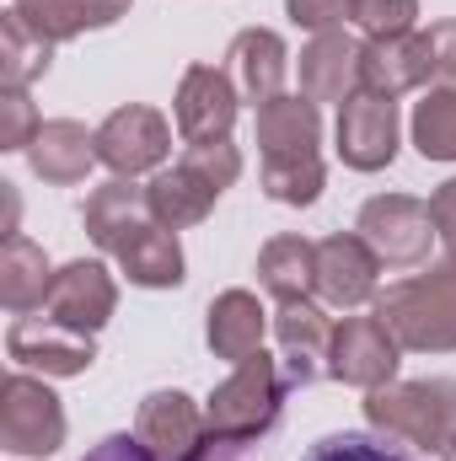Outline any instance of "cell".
<instances>
[{"instance_id": "1", "label": "cell", "mask_w": 456, "mask_h": 461, "mask_svg": "<svg viewBox=\"0 0 456 461\" xmlns=\"http://www.w3.org/2000/svg\"><path fill=\"white\" fill-rule=\"evenodd\" d=\"M285 397H290L285 365L258 348L252 359H242L226 381L210 392V402H205L210 440H215V446H236V451H252V446L279 424Z\"/></svg>"}, {"instance_id": "2", "label": "cell", "mask_w": 456, "mask_h": 461, "mask_svg": "<svg viewBox=\"0 0 456 461\" xmlns=\"http://www.w3.org/2000/svg\"><path fill=\"white\" fill-rule=\"evenodd\" d=\"M370 306L403 354H456V263H430L424 274L387 285Z\"/></svg>"}, {"instance_id": "3", "label": "cell", "mask_w": 456, "mask_h": 461, "mask_svg": "<svg viewBox=\"0 0 456 461\" xmlns=\"http://www.w3.org/2000/svg\"><path fill=\"white\" fill-rule=\"evenodd\" d=\"M365 419L381 440L441 456L456 435V381L451 375L387 381V386L365 392Z\"/></svg>"}, {"instance_id": "4", "label": "cell", "mask_w": 456, "mask_h": 461, "mask_svg": "<svg viewBox=\"0 0 456 461\" xmlns=\"http://www.w3.org/2000/svg\"><path fill=\"white\" fill-rule=\"evenodd\" d=\"M65 408L59 397L32 375L16 370L0 386V451L5 456H54L65 446Z\"/></svg>"}, {"instance_id": "5", "label": "cell", "mask_w": 456, "mask_h": 461, "mask_svg": "<svg viewBox=\"0 0 456 461\" xmlns=\"http://www.w3.org/2000/svg\"><path fill=\"white\" fill-rule=\"evenodd\" d=\"M354 230L381 258V268H419L430 258V241H441L435 221H430V204L414 199V194H376V199H365L360 215H354Z\"/></svg>"}, {"instance_id": "6", "label": "cell", "mask_w": 456, "mask_h": 461, "mask_svg": "<svg viewBox=\"0 0 456 461\" xmlns=\"http://www.w3.org/2000/svg\"><path fill=\"white\" fill-rule=\"evenodd\" d=\"M172 156V123L145 108V103H123L97 123V161L114 177H140V172H161Z\"/></svg>"}, {"instance_id": "7", "label": "cell", "mask_w": 456, "mask_h": 461, "mask_svg": "<svg viewBox=\"0 0 456 461\" xmlns=\"http://www.w3.org/2000/svg\"><path fill=\"white\" fill-rule=\"evenodd\" d=\"M403 365V344L392 339V328L370 312V317H343L333 328V348H328V375L343 386L376 392L387 381H397Z\"/></svg>"}, {"instance_id": "8", "label": "cell", "mask_w": 456, "mask_h": 461, "mask_svg": "<svg viewBox=\"0 0 456 461\" xmlns=\"http://www.w3.org/2000/svg\"><path fill=\"white\" fill-rule=\"evenodd\" d=\"M134 440L156 461H199L210 451V424L188 392H150L134 413Z\"/></svg>"}, {"instance_id": "9", "label": "cell", "mask_w": 456, "mask_h": 461, "mask_svg": "<svg viewBox=\"0 0 456 461\" xmlns=\"http://www.w3.org/2000/svg\"><path fill=\"white\" fill-rule=\"evenodd\" d=\"M242 108V92L231 86L226 70L215 65H188L172 97V123L183 145H210V140H231V123Z\"/></svg>"}, {"instance_id": "10", "label": "cell", "mask_w": 456, "mask_h": 461, "mask_svg": "<svg viewBox=\"0 0 456 461\" xmlns=\"http://www.w3.org/2000/svg\"><path fill=\"white\" fill-rule=\"evenodd\" d=\"M5 354L22 370H43V375H87L97 359V333L65 328L54 317H16L5 333Z\"/></svg>"}, {"instance_id": "11", "label": "cell", "mask_w": 456, "mask_h": 461, "mask_svg": "<svg viewBox=\"0 0 456 461\" xmlns=\"http://www.w3.org/2000/svg\"><path fill=\"white\" fill-rule=\"evenodd\" d=\"M339 161L349 172H381L397 161V103L392 97H376V92H360L339 108Z\"/></svg>"}, {"instance_id": "12", "label": "cell", "mask_w": 456, "mask_h": 461, "mask_svg": "<svg viewBox=\"0 0 456 461\" xmlns=\"http://www.w3.org/2000/svg\"><path fill=\"white\" fill-rule=\"evenodd\" d=\"M317 295L343 312L381 295V258L365 247L360 230H333L317 241Z\"/></svg>"}, {"instance_id": "13", "label": "cell", "mask_w": 456, "mask_h": 461, "mask_svg": "<svg viewBox=\"0 0 456 461\" xmlns=\"http://www.w3.org/2000/svg\"><path fill=\"white\" fill-rule=\"evenodd\" d=\"M274 339H279V365H285V381L290 392L296 386H312L328 375V348H333V322L328 312L301 295V301H279L274 312Z\"/></svg>"}, {"instance_id": "14", "label": "cell", "mask_w": 456, "mask_h": 461, "mask_svg": "<svg viewBox=\"0 0 456 461\" xmlns=\"http://www.w3.org/2000/svg\"><path fill=\"white\" fill-rule=\"evenodd\" d=\"M43 312L54 322H65V328H81V333L108 328V317L118 312V285H114V274H108V263L76 258V263L54 268V285H49Z\"/></svg>"}, {"instance_id": "15", "label": "cell", "mask_w": 456, "mask_h": 461, "mask_svg": "<svg viewBox=\"0 0 456 461\" xmlns=\"http://www.w3.org/2000/svg\"><path fill=\"white\" fill-rule=\"evenodd\" d=\"M424 81H435V65H430V38L424 32H403V38H365L360 49V92H376V97H408L419 92Z\"/></svg>"}, {"instance_id": "16", "label": "cell", "mask_w": 456, "mask_h": 461, "mask_svg": "<svg viewBox=\"0 0 456 461\" xmlns=\"http://www.w3.org/2000/svg\"><path fill=\"white\" fill-rule=\"evenodd\" d=\"M226 76L242 92V103L263 108L274 97H285V76H290V49L274 27H247L236 32L226 49Z\"/></svg>"}, {"instance_id": "17", "label": "cell", "mask_w": 456, "mask_h": 461, "mask_svg": "<svg viewBox=\"0 0 456 461\" xmlns=\"http://www.w3.org/2000/svg\"><path fill=\"white\" fill-rule=\"evenodd\" d=\"M360 38H349L343 27L333 32H312V43L301 49V97L306 103H349L360 97Z\"/></svg>"}, {"instance_id": "18", "label": "cell", "mask_w": 456, "mask_h": 461, "mask_svg": "<svg viewBox=\"0 0 456 461\" xmlns=\"http://www.w3.org/2000/svg\"><path fill=\"white\" fill-rule=\"evenodd\" d=\"M27 167L54 188L87 183V172L97 167V129H87L76 118H49L27 145Z\"/></svg>"}, {"instance_id": "19", "label": "cell", "mask_w": 456, "mask_h": 461, "mask_svg": "<svg viewBox=\"0 0 456 461\" xmlns=\"http://www.w3.org/2000/svg\"><path fill=\"white\" fill-rule=\"evenodd\" d=\"M118 268L129 274V285L140 290H178L188 279V263H183V247H178V230H167L161 221H145L118 241Z\"/></svg>"}, {"instance_id": "20", "label": "cell", "mask_w": 456, "mask_h": 461, "mask_svg": "<svg viewBox=\"0 0 456 461\" xmlns=\"http://www.w3.org/2000/svg\"><path fill=\"white\" fill-rule=\"evenodd\" d=\"M269 322H274V317L263 312V301H258L252 290H221V295L210 301V312H205L210 354H215V359H231V365L252 359V354L263 348V328H269Z\"/></svg>"}, {"instance_id": "21", "label": "cell", "mask_w": 456, "mask_h": 461, "mask_svg": "<svg viewBox=\"0 0 456 461\" xmlns=\"http://www.w3.org/2000/svg\"><path fill=\"white\" fill-rule=\"evenodd\" d=\"M145 199H150V215L167 230H188V226H199V221H210L221 188H215L199 167L178 161V167H161V172L145 183Z\"/></svg>"}, {"instance_id": "22", "label": "cell", "mask_w": 456, "mask_h": 461, "mask_svg": "<svg viewBox=\"0 0 456 461\" xmlns=\"http://www.w3.org/2000/svg\"><path fill=\"white\" fill-rule=\"evenodd\" d=\"M134 0H11V11L49 43H70L81 32H103L129 16Z\"/></svg>"}, {"instance_id": "23", "label": "cell", "mask_w": 456, "mask_h": 461, "mask_svg": "<svg viewBox=\"0 0 456 461\" xmlns=\"http://www.w3.org/2000/svg\"><path fill=\"white\" fill-rule=\"evenodd\" d=\"M145 221H156V215H150V199H145V188H140L134 177H108V183L92 188L87 204H81V226H87V236H92L108 258L118 252V241L134 226H145Z\"/></svg>"}, {"instance_id": "24", "label": "cell", "mask_w": 456, "mask_h": 461, "mask_svg": "<svg viewBox=\"0 0 456 461\" xmlns=\"http://www.w3.org/2000/svg\"><path fill=\"white\" fill-rule=\"evenodd\" d=\"M258 285L274 295V301H301L317 290V241L285 230V236H269L258 247Z\"/></svg>"}, {"instance_id": "25", "label": "cell", "mask_w": 456, "mask_h": 461, "mask_svg": "<svg viewBox=\"0 0 456 461\" xmlns=\"http://www.w3.org/2000/svg\"><path fill=\"white\" fill-rule=\"evenodd\" d=\"M323 145V113L301 92L274 97L258 108V150L263 156H312Z\"/></svg>"}, {"instance_id": "26", "label": "cell", "mask_w": 456, "mask_h": 461, "mask_svg": "<svg viewBox=\"0 0 456 461\" xmlns=\"http://www.w3.org/2000/svg\"><path fill=\"white\" fill-rule=\"evenodd\" d=\"M49 285H54V268L43 258V247L32 236H5L0 247V301L11 317H27L49 301Z\"/></svg>"}, {"instance_id": "27", "label": "cell", "mask_w": 456, "mask_h": 461, "mask_svg": "<svg viewBox=\"0 0 456 461\" xmlns=\"http://www.w3.org/2000/svg\"><path fill=\"white\" fill-rule=\"evenodd\" d=\"M54 65V43L38 38L11 5L0 16V92H27L38 76H49Z\"/></svg>"}, {"instance_id": "28", "label": "cell", "mask_w": 456, "mask_h": 461, "mask_svg": "<svg viewBox=\"0 0 456 461\" xmlns=\"http://www.w3.org/2000/svg\"><path fill=\"white\" fill-rule=\"evenodd\" d=\"M323 183H328V167L323 156H263V194L274 204H290V210H306L323 199Z\"/></svg>"}, {"instance_id": "29", "label": "cell", "mask_w": 456, "mask_h": 461, "mask_svg": "<svg viewBox=\"0 0 456 461\" xmlns=\"http://www.w3.org/2000/svg\"><path fill=\"white\" fill-rule=\"evenodd\" d=\"M414 145L424 161H456V86H430L414 103Z\"/></svg>"}, {"instance_id": "30", "label": "cell", "mask_w": 456, "mask_h": 461, "mask_svg": "<svg viewBox=\"0 0 456 461\" xmlns=\"http://www.w3.org/2000/svg\"><path fill=\"white\" fill-rule=\"evenodd\" d=\"M301 461H414V456L397 451L392 440H376V435H360V429H339V435H323L317 446H306Z\"/></svg>"}, {"instance_id": "31", "label": "cell", "mask_w": 456, "mask_h": 461, "mask_svg": "<svg viewBox=\"0 0 456 461\" xmlns=\"http://www.w3.org/2000/svg\"><path fill=\"white\" fill-rule=\"evenodd\" d=\"M349 22H354L365 38H403V32H414V22H419V0H354Z\"/></svg>"}, {"instance_id": "32", "label": "cell", "mask_w": 456, "mask_h": 461, "mask_svg": "<svg viewBox=\"0 0 456 461\" xmlns=\"http://www.w3.org/2000/svg\"><path fill=\"white\" fill-rule=\"evenodd\" d=\"M38 129H43V118L27 92H0V150H27Z\"/></svg>"}, {"instance_id": "33", "label": "cell", "mask_w": 456, "mask_h": 461, "mask_svg": "<svg viewBox=\"0 0 456 461\" xmlns=\"http://www.w3.org/2000/svg\"><path fill=\"white\" fill-rule=\"evenodd\" d=\"M242 456H247V451H236V446H215V440H210V451H205L199 461H242ZM81 461H156V456H150L134 435H108V440H97Z\"/></svg>"}, {"instance_id": "34", "label": "cell", "mask_w": 456, "mask_h": 461, "mask_svg": "<svg viewBox=\"0 0 456 461\" xmlns=\"http://www.w3.org/2000/svg\"><path fill=\"white\" fill-rule=\"evenodd\" d=\"M349 11H354V0H285V16L306 32H333L349 22Z\"/></svg>"}, {"instance_id": "35", "label": "cell", "mask_w": 456, "mask_h": 461, "mask_svg": "<svg viewBox=\"0 0 456 461\" xmlns=\"http://www.w3.org/2000/svg\"><path fill=\"white\" fill-rule=\"evenodd\" d=\"M424 38H430V65H435V81H441V86H456V16L435 22Z\"/></svg>"}, {"instance_id": "36", "label": "cell", "mask_w": 456, "mask_h": 461, "mask_svg": "<svg viewBox=\"0 0 456 461\" xmlns=\"http://www.w3.org/2000/svg\"><path fill=\"white\" fill-rule=\"evenodd\" d=\"M430 221H435V236L446 247V263H456V177H446L430 194Z\"/></svg>"}, {"instance_id": "37", "label": "cell", "mask_w": 456, "mask_h": 461, "mask_svg": "<svg viewBox=\"0 0 456 461\" xmlns=\"http://www.w3.org/2000/svg\"><path fill=\"white\" fill-rule=\"evenodd\" d=\"M441 456H446V461H456V435H451V446H446V451H441Z\"/></svg>"}]
</instances>
